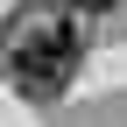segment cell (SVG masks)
<instances>
[{"label":"cell","mask_w":127,"mask_h":127,"mask_svg":"<svg viewBox=\"0 0 127 127\" xmlns=\"http://www.w3.org/2000/svg\"><path fill=\"white\" fill-rule=\"evenodd\" d=\"M78 64H85V35H78L71 14L28 7V14H14V21H7L0 71H7V85L21 92V99H35V106L64 99V85L78 78Z\"/></svg>","instance_id":"obj_1"},{"label":"cell","mask_w":127,"mask_h":127,"mask_svg":"<svg viewBox=\"0 0 127 127\" xmlns=\"http://www.w3.org/2000/svg\"><path fill=\"white\" fill-rule=\"evenodd\" d=\"M64 7H71V14H113L120 0H64Z\"/></svg>","instance_id":"obj_2"}]
</instances>
